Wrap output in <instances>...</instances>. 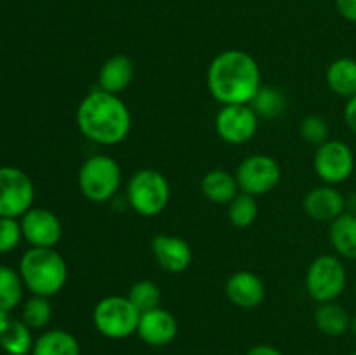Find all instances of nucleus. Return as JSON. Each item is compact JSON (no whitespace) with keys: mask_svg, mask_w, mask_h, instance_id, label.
<instances>
[{"mask_svg":"<svg viewBox=\"0 0 356 355\" xmlns=\"http://www.w3.org/2000/svg\"><path fill=\"white\" fill-rule=\"evenodd\" d=\"M261 86L263 73L259 63L240 49L219 52L207 68V89L222 106L249 104Z\"/></svg>","mask_w":356,"mask_h":355,"instance_id":"nucleus-1","label":"nucleus"},{"mask_svg":"<svg viewBox=\"0 0 356 355\" xmlns=\"http://www.w3.org/2000/svg\"><path fill=\"white\" fill-rule=\"evenodd\" d=\"M76 127L89 141L101 146L120 145L132 127L127 103L118 94L94 89L76 108Z\"/></svg>","mask_w":356,"mask_h":355,"instance_id":"nucleus-2","label":"nucleus"},{"mask_svg":"<svg viewBox=\"0 0 356 355\" xmlns=\"http://www.w3.org/2000/svg\"><path fill=\"white\" fill-rule=\"evenodd\" d=\"M19 274L31 294L51 298L65 287L68 265L54 247H30L21 258Z\"/></svg>","mask_w":356,"mask_h":355,"instance_id":"nucleus-3","label":"nucleus"},{"mask_svg":"<svg viewBox=\"0 0 356 355\" xmlns=\"http://www.w3.org/2000/svg\"><path fill=\"white\" fill-rule=\"evenodd\" d=\"M79 190L94 204H103L117 195L122 184V169L117 160L104 153L89 157L82 162L76 176Z\"/></svg>","mask_w":356,"mask_h":355,"instance_id":"nucleus-4","label":"nucleus"},{"mask_svg":"<svg viewBox=\"0 0 356 355\" xmlns=\"http://www.w3.org/2000/svg\"><path fill=\"white\" fill-rule=\"evenodd\" d=\"M170 200V184L156 169H139L129 178L127 202L134 212L153 218L165 211Z\"/></svg>","mask_w":356,"mask_h":355,"instance_id":"nucleus-5","label":"nucleus"},{"mask_svg":"<svg viewBox=\"0 0 356 355\" xmlns=\"http://www.w3.org/2000/svg\"><path fill=\"white\" fill-rule=\"evenodd\" d=\"M139 317L127 296H106L94 306L92 322L97 333L110 340H125L138 331Z\"/></svg>","mask_w":356,"mask_h":355,"instance_id":"nucleus-6","label":"nucleus"},{"mask_svg":"<svg viewBox=\"0 0 356 355\" xmlns=\"http://www.w3.org/2000/svg\"><path fill=\"white\" fill-rule=\"evenodd\" d=\"M348 284L346 267L343 260L334 254H322L309 263L305 277L306 292L313 301H336L344 292Z\"/></svg>","mask_w":356,"mask_h":355,"instance_id":"nucleus-7","label":"nucleus"},{"mask_svg":"<svg viewBox=\"0 0 356 355\" xmlns=\"http://www.w3.org/2000/svg\"><path fill=\"white\" fill-rule=\"evenodd\" d=\"M236 183L243 194L261 197L280 184L282 167L277 159L266 153H254L245 157L236 167Z\"/></svg>","mask_w":356,"mask_h":355,"instance_id":"nucleus-8","label":"nucleus"},{"mask_svg":"<svg viewBox=\"0 0 356 355\" xmlns=\"http://www.w3.org/2000/svg\"><path fill=\"white\" fill-rule=\"evenodd\" d=\"M33 200L31 178L17 167H0V218H21Z\"/></svg>","mask_w":356,"mask_h":355,"instance_id":"nucleus-9","label":"nucleus"},{"mask_svg":"<svg viewBox=\"0 0 356 355\" xmlns=\"http://www.w3.org/2000/svg\"><path fill=\"white\" fill-rule=\"evenodd\" d=\"M313 169L325 184L344 183L355 171V153L348 143L341 139H329L316 146L313 157Z\"/></svg>","mask_w":356,"mask_h":355,"instance_id":"nucleus-10","label":"nucleus"},{"mask_svg":"<svg viewBox=\"0 0 356 355\" xmlns=\"http://www.w3.org/2000/svg\"><path fill=\"white\" fill-rule=\"evenodd\" d=\"M214 127L228 145H245L256 136L259 117L250 104H225L216 115Z\"/></svg>","mask_w":356,"mask_h":355,"instance_id":"nucleus-11","label":"nucleus"},{"mask_svg":"<svg viewBox=\"0 0 356 355\" xmlns=\"http://www.w3.org/2000/svg\"><path fill=\"white\" fill-rule=\"evenodd\" d=\"M21 232L31 247H54L61 240L63 225L58 214L44 207H31L21 216Z\"/></svg>","mask_w":356,"mask_h":355,"instance_id":"nucleus-12","label":"nucleus"},{"mask_svg":"<svg viewBox=\"0 0 356 355\" xmlns=\"http://www.w3.org/2000/svg\"><path fill=\"white\" fill-rule=\"evenodd\" d=\"M177 333H179L177 319L162 306L141 313L138 331H136L143 343L155 348L167 347V345L172 343L177 338Z\"/></svg>","mask_w":356,"mask_h":355,"instance_id":"nucleus-13","label":"nucleus"},{"mask_svg":"<svg viewBox=\"0 0 356 355\" xmlns=\"http://www.w3.org/2000/svg\"><path fill=\"white\" fill-rule=\"evenodd\" d=\"M149 247H152V253L159 267L169 274H181V271L188 270L193 261V251H191L190 244L177 235L159 233L152 239Z\"/></svg>","mask_w":356,"mask_h":355,"instance_id":"nucleus-14","label":"nucleus"},{"mask_svg":"<svg viewBox=\"0 0 356 355\" xmlns=\"http://www.w3.org/2000/svg\"><path fill=\"white\" fill-rule=\"evenodd\" d=\"M302 209L312 219L320 223H332L346 212V197L332 184L315 187L302 198Z\"/></svg>","mask_w":356,"mask_h":355,"instance_id":"nucleus-15","label":"nucleus"},{"mask_svg":"<svg viewBox=\"0 0 356 355\" xmlns=\"http://www.w3.org/2000/svg\"><path fill=\"white\" fill-rule=\"evenodd\" d=\"M226 296L238 308H257L266 298V285L263 278L249 270H238L226 281Z\"/></svg>","mask_w":356,"mask_h":355,"instance_id":"nucleus-16","label":"nucleus"},{"mask_svg":"<svg viewBox=\"0 0 356 355\" xmlns=\"http://www.w3.org/2000/svg\"><path fill=\"white\" fill-rule=\"evenodd\" d=\"M134 75V61L125 54H115L101 65L99 73H97V87L120 96V93H124L131 86Z\"/></svg>","mask_w":356,"mask_h":355,"instance_id":"nucleus-17","label":"nucleus"},{"mask_svg":"<svg viewBox=\"0 0 356 355\" xmlns=\"http://www.w3.org/2000/svg\"><path fill=\"white\" fill-rule=\"evenodd\" d=\"M200 188L204 197L218 205H228L240 194L235 174L225 169H212L205 173Z\"/></svg>","mask_w":356,"mask_h":355,"instance_id":"nucleus-18","label":"nucleus"},{"mask_svg":"<svg viewBox=\"0 0 356 355\" xmlns=\"http://www.w3.org/2000/svg\"><path fill=\"white\" fill-rule=\"evenodd\" d=\"M330 244L343 260H356V212H343L330 223Z\"/></svg>","mask_w":356,"mask_h":355,"instance_id":"nucleus-19","label":"nucleus"},{"mask_svg":"<svg viewBox=\"0 0 356 355\" xmlns=\"http://www.w3.org/2000/svg\"><path fill=\"white\" fill-rule=\"evenodd\" d=\"M325 82L339 97L350 100L356 96V59L337 58L327 66Z\"/></svg>","mask_w":356,"mask_h":355,"instance_id":"nucleus-20","label":"nucleus"},{"mask_svg":"<svg viewBox=\"0 0 356 355\" xmlns=\"http://www.w3.org/2000/svg\"><path fill=\"white\" fill-rule=\"evenodd\" d=\"M316 329L330 338L343 336L351 326V315L343 305L336 301L320 303L313 313Z\"/></svg>","mask_w":356,"mask_h":355,"instance_id":"nucleus-21","label":"nucleus"},{"mask_svg":"<svg viewBox=\"0 0 356 355\" xmlns=\"http://www.w3.org/2000/svg\"><path fill=\"white\" fill-rule=\"evenodd\" d=\"M80 343L65 329H51L35 340L31 355H80Z\"/></svg>","mask_w":356,"mask_h":355,"instance_id":"nucleus-22","label":"nucleus"},{"mask_svg":"<svg viewBox=\"0 0 356 355\" xmlns=\"http://www.w3.org/2000/svg\"><path fill=\"white\" fill-rule=\"evenodd\" d=\"M250 108L256 111V115L264 120H273L284 115L287 108V97L280 89L271 86H261L256 96L250 101Z\"/></svg>","mask_w":356,"mask_h":355,"instance_id":"nucleus-23","label":"nucleus"},{"mask_svg":"<svg viewBox=\"0 0 356 355\" xmlns=\"http://www.w3.org/2000/svg\"><path fill=\"white\" fill-rule=\"evenodd\" d=\"M31 329L23 320H10L7 329L0 334V347L9 355H28L33 350Z\"/></svg>","mask_w":356,"mask_h":355,"instance_id":"nucleus-24","label":"nucleus"},{"mask_svg":"<svg viewBox=\"0 0 356 355\" xmlns=\"http://www.w3.org/2000/svg\"><path fill=\"white\" fill-rule=\"evenodd\" d=\"M23 289L24 282L21 274L10 267H0V308L7 312L16 308L23 299Z\"/></svg>","mask_w":356,"mask_h":355,"instance_id":"nucleus-25","label":"nucleus"},{"mask_svg":"<svg viewBox=\"0 0 356 355\" xmlns=\"http://www.w3.org/2000/svg\"><path fill=\"white\" fill-rule=\"evenodd\" d=\"M257 197L240 191L235 198L228 204V219L235 228H247L256 221L259 214Z\"/></svg>","mask_w":356,"mask_h":355,"instance_id":"nucleus-26","label":"nucleus"},{"mask_svg":"<svg viewBox=\"0 0 356 355\" xmlns=\"http://www.w3.org/2000/svg\"><path fill=\"white\" fill-rule=\"evenodd\" d=\"M127 298L131 299L139 313H145L153 308H159L160 301H162V291L153 281H138L129 289Z\"/></svg>","mask_w":356,"mask_h":355,"instance_id":"nucleus-27","label":"nucleus"},{"mask_svg":"<svg viewBox=\"0 0 356 355\" xmlns=\"http://www.w3.org/2000/svg\"><path fill=\"white\" fill-rule=\"evenodd\" d=\"M52 319V305L45 296H31L23 306V322L30 329H44Z\"/></svg>","mask_w":356,"mask_h":355,"instance_id":"nucleus-28","label":"nucleus"},{"mask_svg":"<svg viewBox=\"0 0 356 355\" xmlns=\"http://www.w3.org/2000/svg\"><path fill=\"white\" fill-rule=\"evenodd\" d=\"M299 134L309 145L320 146L330 139L329 120L322 115H308L299 124Z\"/></svg>","mask_w":356,"mask_h":355,"instance_id":"nucleus-29","label":"nucleus"},{"mask_svg":"<svg viewBox=\"0 0 356 355\" xmlns=\"http://www.w3.org/2000/svg\"><path fill=\"white\" fill-rule=\"evenodd\" d=\"M23 239L21 223L16 218H0V253H10Z\"/></svg>","mask_w":356,"mask_h":355,"instance_id":"nucleus-30","label":"nucleus"},{"mask_svg":"<svg viewBox=\"0 0 356 355\" xmlns=\"http://www.w3.org/2000/svg\"><path fill=\"white\" fill-rule=\"evenodd\" d=\"M336 9L343 19L356 23V0H336Z\"/></svg>","mask_w":356,"mask_h":355,"instance_id":"nucleus-31","label":"nucleus"},{"mask_svg":"<svg viewBox=\"0 0 356 355\" xmlns=\"http://www.w3.org/2000/svg\"><path fill=\"white\" fill-rule=\"evenodd\" d=\"M344 120H346V125L350 127V131L356 134V96L350 97L344 106Z\"/></svg>","mask_w":356,"mask_h":355,"instance_id":"nucleus-32","label":"nucleus"},{"mask_svg":"<svg viewBox=\"0 0 356 355\" xmlns=\"http://www.w3.org/2000/svg\"><path fill=\"white\" fill-rule=\"evenodd\" d=\"M245 355H284V354H282L277 347H273V345L261 343V345H254L252 348H249Z\"/></svg>","mask_w":356,"mask_h":355,"instance_id":"nucleus-33","label":"nucleus"},{"mask_svg":"<svg viewBox=\"0 0 356 355\" xmlns=\"http://www.w3.org/2000/svg\"><path fill=\"white\" fill-rule=\"evenodd\" d=\"M10 324V319H9V312L3 308H0V334L3 333V331L7 329V326Z\"/></svg>","mask_w":356,"mask_h":355,"instance_id":"nucleus-34","label":"nucleus"},{"mask_svg":"<svg viewBox=\"0 0 356 355\" xmlns=\"http://www.w3.org/2000/svg\"><path fill=\"white\" fill-rule=\"evenodd\" d=\"M350 329L353 331V334L356 336V313L353 317H351V326H350Z\"/></svg>","mask_w":356,"mask_h":355,"instance_id":"nucleus-35","label":"nucleus"},{"mask_svg":"<svg viewBox=\"0 0 356 355\" xmlns=\"http://www.w3.org/2000/svg\"><path fill=\"white\" fill-rule=\"evenodd\" d=\"M355 294H356V278H355Z\"/></svg>","mask_w":356,"mask_h":355,"instance_id":"nucleus-36","label":"nucleus"},{"mask_svg":"<svg viewBox=\"0 0 356 355\" xmlns=\"http://www.w3.org/2000/svg\"><path fill=\"white\" fill-rule=\"evenodd\" d=\"M351 355H356V350H355V352H353V354H351Z\"/></svg>","mask_w":356,"mask_h":355,"instance_id":"nucleus-37","label":"nucleus"}]
</instances>
